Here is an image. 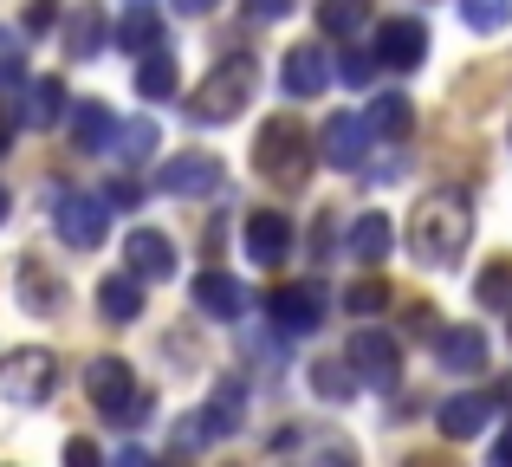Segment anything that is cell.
Instances as JSON below:
<instances>
[{"mask_svg":"<svg viewBox=\"0 0 512 467\" xmlns=\"http://www.w3.org/2000/svg\"><path fill=\"white\" fill-rule=\"evenodd\" d=\"M467 240H474V202H467L461 189H435L415 202L409 215V247L422 266H454L467 253Z\"/></svg>","mask_w":512,"mask_h":467,"instance_id":"6da1fadb","label":"cell"},{"mask_svg":"<svg viewBox=\"0 0 512 467\" xmlns=\"http://www.w3.org/2000/svg\"><path fill=\"white\" fill-rule=\"evenodd\" d=\"M253 85H260V59H247V52H227V59L195 85V104H188V111H195L201 124H234L240 104H253Z\"/></svg>","mask_w":512,"mask_h":467,"instance_id":"7a4b0ae2","label":"cell"},{"mask_svg":"<svg viewBox=\"0 0 512 467\" xmlns=\"http://www.w3.org/2000/svg\"><path fill=\"white\" fill-rule=\"evenodd\" d=\"M253 169H260L273 189H299L305 169H312V137L299 130V117H273V124H260V143H253Z\"/></svg>","mask_w":512,"mask_h":467,"instance_id":"3957f363","label":"cell"},{"mask_svg":"<svg viewBox=\"0 0 512 467\" xmlns=\"http://www.w3.org/2000/svg\"><path fill=\"white\" fill-rule=\"evenodd\" d=\"M52 390H59V357H52V351L20 344V351L0 357V396H7V403L33 409V403H46Z\"/></svg>","mask_w":512,"mask_h":467,"instance_id":"277c9868","label":"cell"},{"mask_svg":"<svg viewBox=\"0 0 512 467\" xmlns=\"http://www.w3.org/2000/svg\"><path fill=\"white\" fill-rule=\"evenodd\" d=\"M85 390H91V403H98L111 422H143V409H150V396L130 383L124 357H98V364L85 370Z\"/></svg>","mask_w":512,"mask_h":467,"instance_id":"5b68a950","label":"cell"},{"mask_svg":"<svg viewBox=\"0 0 512 467\" xmlns=\"http://www.w3.org/2000/svg\"><path fill=\"white\" fill-rule=\"evenodd\" d=\"M350 370H357V383H370V390H396L402 344L389 338L383 325H357V338H350Z\"/></svg>","mask_w":512,"mask_h":467,"instance_id":"8992f818","label":"cell"},{"mask_svg":"<svg viewBox=\"0 0 512 467\" xmlns=\"http://www.w3.org/2000/svg\"><path fill=\"white\" fill-rule=\"evenodd\" d=\"M52 221H59V240L65 247H78V253H91V247H104V228H111V208H104V195H72V189H59L52 195Z\"/></svg>","mask_w":512,"mask_h":467,"instance_id":"52a82bcc","label":"cell"},{"mask_svg":"<svg viewBox=\"0 0 512 467\" xmlns=\"http://www.w3.org/2000/svg\"><path fill=\"white\" fill-rule=\"evenodd\" d=\"M240 409H247V396H240V383H221V390H214L208 403L195 409V422H182V448H201V442H227V435L240 429Z\"/></svg>","mask_w":512,"mask_h":467,"instance_id":"ba28073f","label":"cell"},{"mask_svg":"<svg viewBox=\"0 0 512 467\" xmlns=\"http://www.w3.org/2000/svg\"><path fill=\"white\" fill-rule=\"evenodd\" d=\"M370 52H376L383 65H396V72H409V65H422V59H428V26L415 20V13H396V20L376 26Z\"/></svg>","mask_w":512,"mask_h":467,"instance_id":"9c48e42d","label":"cell"},{"mask_svg":"<svg viewBox=\"0 0 512 467\" xmlns=\"http://www.w3.org/2000/svg\"><path fill=\"white\" fill-rule=\"evenodd\" d=\"M266 312H273L279 331H312L318 318H325V292H318L312 279H286V286L266 292Z\"/></svg>","mask_w":512,"mask_h":467,"instance_id":"30bf717a","label":"cell"},{"mask_svg":"<svg viewBox=\"0 0 512 467\" xmlns=\"http://www.w3.org/2000/svg\"><path fill=\"white\" fill-rule=\"evenodd\" d=\"M279 78H286V98L305 104V98H325L338 72H331V52H325V46H292V52H286V72H279Z\"/></svg>","mask_w":512,"mask_h":467,"instance_id":"8fae6325","label":"cell"},{"mask_svg":"<svg viewBox=\"0 0 512 467\" xmlns=\"http://www.w3.org/2000/svg\"><path fill=\"white\" fill-rule=\"evenodd\" d=\"M247 260L253 266H279L292 253V221L279 215V208H260V215H247Z\"/></svg>","mask_w":512,"mask_h":467,"instance_id":"7c38bea8","label":"cell"},{"mask_svg":"<svg viewBox=\"0 0 512 467\" xmlns=\"http://www.w3.org/2000/svg\"><path fill=\"white\" fill-rule=\"evenodd\" d=\"M370 137H376L370 117L338 111V117L325 124V163H331V169H357V163H363V150H370Z\"/></svg>","mask_w":512,"mask_h":467,"instance_id":"4fadbf2b","label":"cell"},{"mask_svg":"<svg viewBox=\"0 0 512 467\" xmlns=\"http://www.w3.org/2000/svg\"><path fill=\"white\" fill-rule=\"evenodd\" d=\"M20 305H26L33 318L65 312V279L46 273V260H39V253H26V260H20Z\"/></svg>","mask_w":512,"mask_h":467,"instance_id":"5bb4252c","label":"cell"},{"mask_svg":"<svg viewBox=\"0 0 512 467\" xmlns=\"http://www.w3.org/2000/svg\"><path fill=\"white\" fill-rule=\"evenodd\" d=\"M435 357H441V370L480 377V370H487V338H480L474 325H448V331H435Z\"/></svg>","mask_w":512,"mask_h":467,"instance_id":"9a60e30c","label":"cell"},{"mask_svg":"<svg viewBox=\"0 0 512 467\" xmlns=\"http://www.w3.org/2000/svg\"><path fill=\"white\" fill-rule=\"evenodd\" d=\"M124 260L137 279H175V240L156 234V228H137L124 240Z\"/></svg>","mask_w":512,"mask_h":467,"instance_id":"2e32d148","label":"cell"},{"mask_svg":"<svg viewBox=\"0 0 512 467\" xmlns=\"http://www.w3.org/2000/svg\"><path fill=\"white\" fill-rule=\"evenodd\" d=\"M214 182H221L214 156H169V163L156 169V189L163 195H208Z\"/></svg>","mask_w":512,"mask_h":467,"instance_id":"e0dca14e","label":"cell"},{"mask_svg":"<svg viewBox=\"0 0 512 467\" xmlns=\"http://www.w3.org/2000/svg\"><path fill=\"white\" fill-rule=\"evenodd\" d=\"M493 409H500V396H448V403H441V435H448V442H474L493 422Z\"/></svg>","mask_w":512,"mask_h":467,"instance_id":"ac0fdd59","label":"cell"},{"mask_svg":"<svg viewBox=\"0 0 512 467\" xmlns=\"http://www.w3.org/2000/svg\"><path fill=\"white\" fill-rule=\"evenodd\" d=\"M195 305L208 318H221V325H234V318L247 312V286H240L234 273H201L195 279Z\"/></svg>","mask_w":512,"mask_h":467,"instance_id":"d6986e66","label":"cell"},{"mask_svg":"<svg viewBox=\"0 0 512 467\" xmlns=\"http://www.w3.org/2000/svg\"><path fill=\"white\" fill-rule=\"evenodd\" d=\"M98 312L111 318V325H130V318L143 312V279L137 273H104L98 279Z\"/></svg>","mask_w":512,"mask_h":467,"instance_id":"ffe728a7","label":"cell"},{"mask_svg":"<svg viewBox=\"0 0 512 467\" xmlns=\"http://www.w3.org/2000/svg\"><path fill=\"white\" fill-rule=\"evenodd\" d=\"M350 260H363V266L389 260V221L376 215V208H363V215L350 221Z\"/></svg>","mask_w":512,"mask_h":467,"instance_id":"44dd1931","label":"cell"},{"mask_svg":"<svg viewBox=\"0 0 512 467\" xmlns=\"http://www.w3.org/2000/svg\"><path fill=\"white\" fill-rule=\"evenodd\" d=\"M59 117H65V85L59 78H33V85H26V104H20V124L46 130V124H59Z\"/></svg>","mask_w":512,"mask_h":467,"instance_id":"7402d4cb","label":"cell"},{"mask_svg":"<svg viewBox=\"0 0 512 467\" xmlns=\"http://www.w3.org/2000/svg\"><path fill=\"white\" fill-rule=\"evenodd\" d=\"M363 20H370V0H318V33L325 39L363 33Z\"/></svg>","mask_w":512,"mask_h":467,"instance_id":"603a6c76","label":"cell"},{"mask_svg":"<svg viewBox=\"0 0 512 467\" xmlns=\"http://www.w3.org/2000/svg\"><path fill=\"white\" fill-rule=\"evenodd\" d=\"M104 137H111V111H104L98 98H85V104H72V143L85 156H98L104 150Z\"/></svg>","mask_w":512,"mask_h":467,"instance_id":"cb8c5ba5","label":"cell"},{"mask_svg":"<svg viewBox=\"0 0 512 467\" xmlns=\"http://www.w3.org/2000/svg\"><path fill=\"white\" fill-rule=\"evenodd\" d=\"M312 390L325 396V403H350V396H357V370H350V357H318V364H312Z\"/></svg>","mask_w":512,"mask_h":467,"instance_id":"d4e9b609","label":"cell"},{"mask_svg":"<svg viewBox=\"0 0 512 467\" xmlns=\"http://www.w3.org/2000/svg\"><path fill=\"white\" fill-rule=\"evenodd\" d=\"M117 46H124V52L163 46V20H156V7H130L124 20H117Z\"/></svg>","mask_w":512,"mask_h":467,"instance_id":"484cf974","label":"cell"},{"mask_svg":"<svg viewBox=\"0 0 512 467\" xmlns=\"http://www.w3.org/2000/svg\"><path fill=\"white\" fill-rule=\"evenodd\" d=\"M98 39H104V7H78L72 26H65V46H72V59H98Z\"/></svg>","mask_w":512,"mask_h":467,"instance_id":"4316f807","label":"cell"},{"mask_svg":"<svg viewBox=\"0 0 512 467\" xmlns=\"http://www.w3.org/2000/svg\"><path fill=\"white\" fill-rule=\"evenodd\" d=\"M370 130H376V137H389V143L409 137V130H415V104L396 98V91H389V98H376L370 104Z\"/></svg>","mask_w":512,"mask_h":467,"instance_id":"83f0119b","label":"cell"},{"mask_svg":"<svg viewBox=\"0 0 512 467\" xmlns=\"http://www.w3.org/2000/svg\"><path fill=\"white\" fill-rule=\"evenodd\" d=\"M474 299H480V312H512V260H493L474 279Z\"/></svg>","mask_w":512,"mask_h":467,"instance_id":"f1b7e54d","label":"cell"},{"mask_svg":"<svg viewBox=\"0 0 512 467\" xmlns=\"http://www.w3.org/2000/svg\"><path fill=\"white\" fill-rule=\"evenodd\" d=\"M454 7H461L467 33H500V26L512 20V0H454Z\"/></svg>","mask_w":512,"mask_h":467,"instance_id":"f546056e","label":"cell"},{"mask_svg":"<svg viewBox=\"0 0 512 467\" xmlns=\"http://www.w3.org/2000/svg\"><path fill=\"white\" fill-rule=\"evenodd\" d=\"M156 143H163L156 117H137V124H124V137H117V156H124V163H150Z\"/></svg>","mask_w":512,"mask_h":467,"instance_id":"4dcf8cb0","label":"cell"},{"mask_svg":"<svg viewBox=\"0 0 512 467\" xmlns=\"http://www.w3.org/2000/svg\"><path fill=\"white\" fill-rule=\"evenodd\" d=\"M137 91H143V98H169V91H175V52L156 46V59L137 65Z\"/></svg>","mask_w":512,"mask_h":467,"instance_id":"1f68e13d","label":"cell"},{"mask_svg":"<svg viewBox=\"0 0 512 467\" xmlns=\"http://www.w3.org/2000/svg\"><path fill=\"white\" fill-rule=\"evenodd\" d=\"M299 467H357V448H350L344 435H312V448H305Z\"/></svg>","mask_w":512,"mask_h":467,"instance_id":"d6a6232c","label":"cell"},{"mask_svg":"<svg viewBox=\"0 0 512 467\" xmlns=\"http://www.w3.org/2000/svg\"><path fill=\"white\" fill-rule=\"evenodd\" d=\"M383 305H389V286H383V279H357V286L344 292V312H357V318L383 312Z\"/></svg>","mask_w":512,"mask_h":467,"instance_id":"836d02e7","label":"cell"},{"mask_svg":"<svg viewBox=\"0 0 512 467\" xmlns=\"http://www.w3.org/2000/svg\"><path fill=\"white\" fill-rule=\"evenodd\" d=\"M376 65H383V59H376V52H350V59L338 65V78H344L350 91H363V85H370V78H376Z\"/></svg>","mask_w":512,"mask_h":467,"instance_id":"e575fe53","label":"cell"},{"mask_svg":"<svg viewBox=\"0 0 512 467\" xmlns=\"http://www.w3.org/2000/svg\"><path fill=\"white\" fill-rule=\"evenodd\" d=\"M65 467H111L98 455V442H91V435H72V442H65Z\"/></svg>","mask_w":512,"mask_h":467,"instance_id":"d590c367","label":"cell"},{"mask_svg":"<svg viewBox=\"0 0 512 467\" xmlns=\"http://www.w3.org/2000/svg\"><path fill=\"white\" fill-rule=\"evenodd\" d=\"M52 20H59V0H33V7H26V33H46Z\"/></svg>","mask_w":512,"mask_h":467,"instance_id":"8d00e7d4","label":"cell"},{"mask_svg":"<svg viewBox=\"0 0 512 467\" xmlns=\"http://www.w3.org/2000/svg\"><path fill=\"white\" fill-rule=\"evenodd\" d=\"M247 13L273 26V20H292V0H247Z\"/></svg>","mask_w":512,"mask_h":467,"instance_id":"74e56055","label":"cell"},{"mask_svg":"<svg viewBox=\"0 0 512 467\" xmlns=\"http://www.w3.org/2000/svg\"><path fill=\"white\" fill-rule=\"evenodd\" d=\"M130 202H137V182H130V176L104 182V208H130Z\"/></svg>","mask_w":512,"mask_h":467,"instance_id":"f35d334b","label":"cell"},{"mask_svg":"<svg viewBox=\"0 0 512 467\" xmlns=\"http://www.w3.org/2000/svg\"><path fill=\"white\" fill-rule=\"evenodd\" d=\"M0 85H20V46L0 39Z\"/></svg>","mask_w":512,"mask_h":467,"instance_id":"ab89813d","label":"cell"},{"mask_svg":"<svg viewBox=\"0 0 512 467\" xmlns=\"http://www.w3.org/2000/svg\"><path fill=\"white\" fill-rule=\"evenodd\" d=\"M111 467H156V461L143 455V448H117V455H111Z\"/></svg>","mask_w":512,"mask_h":467,"instance_id":"60d3db41","label":"cell"},{"mask_svg":"<svg viewBox=\"0 0 512 467\" xmlns=\"http://www.w3.org/2000/svg\"><path fill=\"white\" fill-rule=\"evenodd\" d=\"M487 467H512V429L493 442V455H487Z\"/></svg>","mask_w":512,"mask_h":467,"instance_id":"b9f144b4","label":"cell"},{"mask_svg":"<svg viewBox=\"0 0 512 467\" xmlns=\"http://www.w3.org/2000/svg\"><path fill=\"white\" fill-rule=\"evenodd\" d=\"M175 7H182V13H214L221 0H175Z\"/></svg>","mask_w":512,"mask_h":467,"instance_id":"7bdbcfd3","label":"cell"},{"mask_svg":"<svg viewBox=\"0 0 512 467\" xmlns=\"http://www.w3.org/2000/svg\"><path fill=\"white\" fill-rule=\"evenodd\" d=\"M7 143H13V117L0 111V156H7Z\"/></svg>","mask_w":512,"mask_h":467,"instance_id":"ee69618b","label":"cell"},{"mask_svg":"<svg viewBox=\"0 0 512 467\" xmlns=\"http://www.w3.org/2000/svg\"><path fill=\"white\" fill-rule=\"evenodd\" d=\"M409 467H448V461H435V455H428V461H409Z\"/></svg>","mask_w":512,"mask_h":467,"instance_id":"f6af8a7d","label":"cell"},{"mask_svg":"<svg viewBox=\"0 0 512 467\" xmlns=\"http://www.w3.org/2000/svg\"><path fill=\"white\" fill-rule=\"evenodd\" d=\"M7 208H13V202H7V189H0V221H7Z\"/></svg>","mask_w":512,"mask_h":467,"instance_id":"bcb514c9","label":"cell"}]
</instances>
